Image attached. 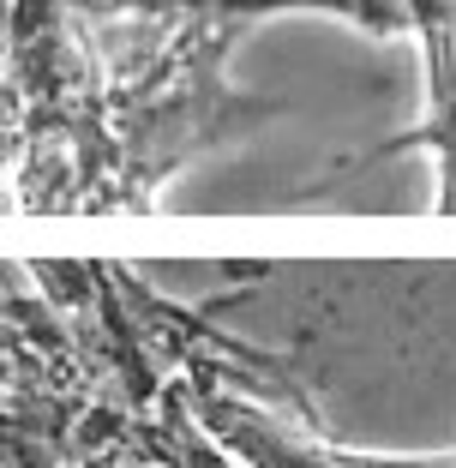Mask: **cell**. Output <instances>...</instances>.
<instances>
[{"instance_id":"1","label":"cell","mask_w":456,"mask_h":468,"mask_svg":"<svg viewBox=\"0 0 456 468\" xmlns=\"http://www.w3.org/2000/svg\"><path fill=\"white\" fill-rule=\"evenodd\" d=\"M186 402H193L198 427L222 444L247 468H456L451 456H360V451H336L324 439H306L289 420L264 409L252 397H235L222 385H186Z\"/></svg>"}]
</instances>
